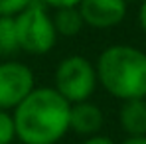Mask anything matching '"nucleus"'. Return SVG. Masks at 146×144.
<instances>
[{
  "instance_id": "1",
  "label": "nucleus",
  "mask_w": 146,
  "mask_h": 144,
  "mask_svg": "<svg viewBox=\"0 0 146 144\" xmlns=\"http://www.w3.org/2000/svg\"><path fill=\"white\" fill-rule=\"evenodd\" d=\"M71 105L53 87L34 91L12 111L20 144H57L69 132Z\"/></svg>"
},
{
  "instance_id": "2",
  "label": "nucleus",
  "mask_w": 146,
  "mask_h": 144,
  "mask_svg": "<svg viewBox=\"0 0 146 144\" xmlns=\"http://www.w3.org/2000/svg\"><path fill=\"white\" fill-rule=\"evenodd\" d=\"M97 83L119 101L146 99V51L128 44L105 48L95 63Z\"/></svg>"
},
{
  "instance_id": "3",
  "label": "nucleus",
  "mask_w": 146,
  "mask_h": 144,
  "mask_svg": "<svg viewBox=\"0 0 146 144\" xmlns=\"http://www.w3.org/2000/svg\"><path fill=\"white\" fill-rule=\"evenodd\" d=\"M20 51L28 55H46L57 44L51 12L40 0H32L22 12L14 16Z\"/></svg>"
},
{
  "instance_id": "4",
  "label": "nucleus",
  "mask_w": 146,
  "mask_h": 144,
  "mask_svg": "<svg viewBox=\"0 0 146 144\" xmlns=\"http://www.w3.org/2000/svg\"><path fill=\"white\" fill-rule=\"evenodd\" d=\"M99 83L95 63L85 55L73 53L63 57L53 71V89L69 105L91 101Z\"/></svg>"
},
{
  "instance_id": "5",
  "label": "nucleus",
  "mask_w": 146,
  "mask_h": 144,
  "mask_svg": "<svg viewBox=\"0 0 146 144\" xmlns=\"http://www.w3.org/2000/svg\"><path fill=\"white\" fill-rule=\"evenodd\" d=\"M36 87L32 67L18 59L0 61V109L14 111Z\"/></svg>"
},
{
  "instance_id": "6",
  "label": "nucleus",
  "mask_w": 146,
  "mask_h": 144,
  "mask_svg": "<svg viewBox=\"0 0 146 144\" xmlns=\"http://www.w3.org/2000/svg\"><path fill=\"white\" fill-rule=\"evenodd\" d=\"M77 10L85 26L93 30H111L126 18L128 4L124 0H81Z\"/></svg>"
},
{
  "instance_id": "7",
  "label": "nucleus",
  "mask_w": 146,
  "mask_h": 144,
  "mask_svg": "<svg viewBox=\"0 0 146 144\" xmlns=\"http://www.w3.org/2000/svg\"><path fill=\"white\" fill-rule=\"evenodd\" d=\"M103 124H105V115H103L99 105L91 103V101L71 105V109H69V132L87 138V136L99 134Z\"/></svg>"
},
{
  "instance_id": "8",
  "label": "nucleus",
  "mask_w": 146,
  "mask_h": 144,
  "mask_svg": "<svg viewBox=\"0 0 146 144\" xmlns=\"http://www.w3.org/2000/svg\"><path fill=\"white\" fill-rule=\"evenodd\" d=\"M119 124L126 136H146V99L122 101Z\"/></svg>"
},
{
  "instance_id": "9",
  "label": "nucleus",
  "mask_w": 146,
  "mask_h": 144,
  "mask_svg": "<svg viewBox=\"0 0 146 144\" xmlns=\"http://www.w3.org/2000/svg\"><path fill=\"white\" fill-rule=\"evenodd\" d=\"M51 20H53V28H55L57 36H65V38H71V36L81 34V30L85 28L83 18H81L77 6H67V8L51 10Z\"/></svg>"
},
{
  "instance_id": "10",
  "label": "nucleus",
  "mask_w": 146,
  "mask_h": 144,
  "mask_svg": "<svg viewBox=\"0 0 146 144\" xmlns=\"http://www.w3.org/2000/svg\"><path fill=\"white\" fill-rule=\"evenodd\" d=\"M20 51L14 16H0V57L12 59Z\"/></svg>"
},
{
  "instance_id": "11",
  "label": "nucleus",
  "mask_w": 146,
  "mask_h": 144,
  "mask_svg": "<svg viewBox=\"0 0 146 144\" xmlns=\"http://www.w3.org/2000/svg\"><path fill=\"white\" fill-rule=\"evenodd\" d=\"M0 144H16V124L12 111L0 109Z\"/></svg>"
},
{
  "instance_id": "12",
  "label": "nucleus",
  "mask_w": 146,
  "mask_h": 144,
  "mask_svg": "<svg viewBox=\"0 0 146 144\" xmlns=\"http://www.w3.org/2000/svg\"><path fill=\"white\" fill-rule=\"evenodd\" d=\"M32 0H0V16H16Z\"/></svg>"
},
{
  "instance_id": "13",
  "label": "nucleus",
  "mask_w": 146,
  "mask_h": 144,
  "mask_svg": "<svg viewBox=\"0 0 146 144\" xmlns=\"http://www.w3.org/2000/svg\"><path fill=\"white\" fill-rule=\"evenodd\" d=\"M44 6H48L49 10H57V8H67V6H77L81 0H40Z\"/></svg>"
},
{
  "instance_id": "14",
  "label": "nucleus",
  "mask_w": 146,
  "mask_h": 144,
  "mask_svg": "<svg viewBox=\"0 0 146 144\" xmlns=\"http://www.w3.org/2000/svg\"><path fill=\"white\" fill-rule=\"evenodd\" d=\"M81 144H117V142H115L111 136H107V134H101V132H99V134H93V136H87Z\"/></svg>"
},
{
  "instance_id": "15",
  "label": "nucleus",
  "mask_w": 146,
  "mask_h": 144,
  "mask_svg": "<svg viewBox=\"0 0 146 144\" xmlns=\"http://www.w3.org/2000/svg\"><path fill=\"white\" fill-rule=\"evenodd\" d=\"M138 4H140L138 6V24L142 28V32L146 34V0H140Z\"/></svg>"
},
{
  "instance_id": "16",
  "label": "nucleus",
  "mask_w": 146,
  "mask_h": 144,
  "mask_svg": "<svg viewBox=\"0 0 146 144\" xmlns=\"http://www.w3.org/2000/svg\"><path fill=\"white\" fill-rule=\"evenodd\" d=\"M121 144H146V136H126Z\"/></svg>"
},
{
  "instance_id": "17",
  "label": "nucleus",
  "mask_w": 146,
  "mask_h": 144,
  "mask_svg": "<svg viewBox=\"0 0 146 144\" xmlns=\"http://www.w3.org/2000/svg\"><path fill=\"white\" fill-rule=\"evenodd\" d=\"M126 4H132V2H140V0H124Z\"/></svg>"
},
{
  "instance_id": "18",
  "label": "nucleus",
  "mask_w": 146,
  "mask_h": 144,
  "mask_svg": "<svg viewBox=\"0 0 146 144\" xmlns=\"http://www.w3.org/2000/svg\"><path fill=\"white\" fill-rule=\"evenodd\" d=\"M18 144H20V142H18Z\"/></svg>"
}]
</instances>
